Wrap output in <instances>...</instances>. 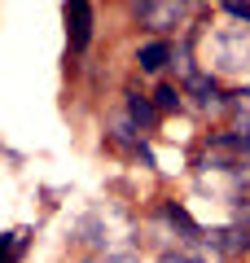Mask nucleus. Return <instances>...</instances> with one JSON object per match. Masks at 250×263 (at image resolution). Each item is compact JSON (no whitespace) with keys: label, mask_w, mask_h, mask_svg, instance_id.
Here are the masks:
<instances>
[{"label":"nucleus","mask_w":250,"mask_h":263,"mask_svg":"<svg viewBox=\"0 0 250 263\" xmlns=\"http://www.w3.org/2000/svg\"><path fill=\"white\" fill-rule=\"evenodd\" d=\"M185 92H193V101L202 105V110H220V105H224V97H220V84H215V79H206V75H189Z\"/></svg>","instance_id":"20e7f679"},{"label":"nucleus","mask_w":250,"mask_h":263,"mask_svg":"<svg viewBox=\"0 0 250 263\" xmlns=\"http://www.w3.org/2000/svg\"><path fill=\"white\" fill-rule=\"evenodd\" d=\"M154 97H158V110H180V101H185V92H180V88H171V84H163Z\"/></svg>","instance_id":"0eeeda50"},{"label":"nucleus","mask_w":250,"mask_h":263,"mask_svg":"<svg viewBox=\"0 0 250 263\" xmlns=\"http://www.w3.org/2000/svg\"><path fill=\"white\" fill-rule=\"evenodd\" d=\"M22 246H27V233H13V237H9V263H18Z\"/></svg>","instance_id":"6e6552de"},{"label":"nucleus","mask_w":250,"mask_h":263,"mask_svg":"<svg viewBox=\"0 0 250 263\" xmlns=\"http://www.w3.org/2000/svg\"><path fill=\"white\" fill-rule=\"evenodd\" d=\"M66 31H70L75 48H88V40H93V9H88V0H66Z\"/></svg>","instance_id":"f03ea898"},{"label":"nucleus","mask_w":250,"mask_h":263,"mask_svg":"<svg viewBox=\"0 0 250 263\" xmlns=\"http://www.w3.org/2000/svg\"><path fill=\"white\" fill-rule=\"evenodd\" d=\"M136 18L149 31H171L185 22V0H136Z\"/></svg>","instance_id":"f257e3e1"},{"label":"nucleus","mask_w":250,"mask_h":263,"mask_svg":"<svg viewBox=\"0 0 250 263\" xmlns=\"http://www.w3.org/2000/svg\"><path fill=\"white\" fill-rule=\"evenodd\" d=\"M128 114H132L136 127H154V123H158V110L145 101V97H136V92H132V101H128Z\"/></svg>","instance_id":"423d86ee"},{"label":"nucleus","mask_w":250,"mask_h":263,"mask_svg":"<svg viewBox=\"0 0 250 263\" xmlns=\"http://www.w3.org/2000/svg\"><path fill=\"white\" fill-rule=\"evenodd\" d=\"M220 250H228V254L250 250V224H237V228H228V233H220Z\"/></svg>","instance_id":"39448f33"},{"label":"nucleus","mask_w":250,"mask_h":263,"mask_svg":"<svg viewBox=\"0 0 250 263\" xmlns=\"http://www.w3.org/2000/svg\"><path fill=\"white\" fill-rule=\"evenodd\" d=\"M167 62H176V48L167 44V40H154V44H145V48L136 53V66L145 70V75H158Z\"/></svg>","instance_id":"7ed1b4c3"}]
</instances>
